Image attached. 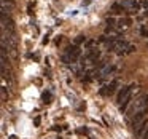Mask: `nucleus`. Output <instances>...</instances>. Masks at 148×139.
I'll use <instances>...</instances> for the list:
<instances>
[{
    "mask_svg": "<svg viewBox=\"0 0 148 139\" xmlns=\"http://www.w3.org/2000/svg\"><path fill=\"white\" fill-rule=\"evenodd\" d=\"M81 55V50L78 45H73V46H69L67 51H65V55L62 56V59H64L65 62H77V59L80 58Z\"/></svg>",
    "mask_w": 148,
    "mask_h": 139,
    "instance_id": "obj_1",
    "label": "nucleus"
},
{
    "mask_svg": "<svg viewBox=\"0 0 148 139\" xmlns=\"http://www.w3.org/2000/svg\"><path fill=\"white\" fill-rule=\"evenodd\" d=\"M147 113H148V106L147 107H143L142 110H138L137 113H135L134 117H132L131 120H129V123H131V126L132 128H135V126H138L142 122H143L145 118H147Z\"/></svg>",
    "mask_w": 148,
    "mask_h": 139,
    "instance_id": "obj_2",
    "label": "nucleus"
},
{
    "mask_svg": "<svg viewBox=\"0 0 148 139\" xmlns=\"http://www.w3.org/2000/svg\"><path fill=\"white\" fill-rule=\"evenodd\" d=\"M134 88H135V85H134V83H132V85H127V86H123L121 90H119L118 93H116V104L119 106V104H121L123 101H124L126 98H127L129 94H131V91L134 90Z\"/></svg>",
    "mask_w": 148,
    "mask_h": 139,
    "instance_id": "obj_3",
    "label": "nucleus"
},
{
    "mask_svg": "<svg viewBox=\"0 0 148 139\" xmlns=\"http://www.w3.org/2000/svg\"><path fill=\"white\" fill-rule=\"evenodd\" d=\"M118 83H119V82L115 78V80H112L108 85H105V86H103V90H100V93L105 94V96H112V94L115 93V90H116V86H118Z\"/></svg>",
    "mask_w": 148,
    "mask_h": 139,
    "instance_id": "obj_4",
    "label": "nucleus"
},
{
    "mask_svg": "<svg viewBox=\"0 0 148 139\" xmlns=\"http://www.w3.org/2000/svg\"><path fill=\"white\" fill-rule=\"evenodd\" d=\"M147 128H148V120L145 118L143 122L140 123V125H138V126H135V128H134V136H135L137 139H140L142 136H143V133L147 131Z\"/></svg>",
    "mask_w": 148,
    "mask_h": 139,
    "instance_id": "obj_5",
    "label": "nucleus"
},
{
    "mask_svg": "<svg viewBox=\"0 0 148 139\" xmlns=\"http://www.w3.org/2000/svg\"><path fill=\"white\" fill-rule=\"evenodd\" d=\"M129 24H131V19H129V18H121V19H118V27L129 26Z\"/></svg>",
    "mask_w": 148,
    "mask_h": 139,
    "instance_id": "obj_6",
    "label": "nucleus"
},
{
    "mask_svg": "<svg viewBox=\"0 0 148 139\" xmlns=\"http://www.w3.org/2000/svg\"><path fill=\"white\" fill-rule=\"evenodd\" d=\"M84 40H86V37H84V35H78V39H77V40H75V42H77V45H78V43H81V42H84Z\"/></svg>",
    "mask_w": 148,
    "mask_h": 139,
    "instance_id": "obj_7",
    "label": "nucleus"
},
{
    "mask_svg": "<svg viewBox=\"0 0 148 139\" xmlns=\"http://www.w3.org/2000/svg\"><path fill=\"white\" fill-rule=\"evenodd\" d=\"M140 34H142V35H143V37H148V29H147V27H142Z\"/></svg>",
    "mask_w": 148,
    "mask_h": 139,
    "instance_id": "obj_8",
    "label": "nucleus"
},
{
    "mask_svg": "<svg viewBox=\"0 0 148 139\" xmlns=\"http://www.w3.org/2000/svg\"><path fill=\"white\" fill-rule=\"evenodd\" d=\"M140 139H148V128H147V131H145L143 133V136H142V138Z\"/></svg>",
    "mask_w": 148,
    "mask_h": 139,
    "instance_id": "obj_9",
    "label": "nucleus"
},
{
    "mask_svg": "<svg viewBox=\"0 0 148 139\" xmlns=\"http://www.w3.org/2000/svg\"><path fill=\"white\" fill-rule=\"evenodd\" d=\"M7 2H10V3H13V0H2V3H7Z\"/></svg>",
    "mask_w": 148,
    "mask_h": 139,
    "instance_id": "obj_10",
    "label": "nucleus"
}]
</instances>
